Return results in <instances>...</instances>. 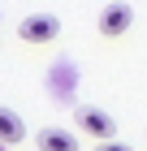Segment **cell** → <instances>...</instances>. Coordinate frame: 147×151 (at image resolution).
Masks as SVG:
<instances>
[{"label": "cell", "instance_id": "5", "mask_svg": "<svg viewBox=\"0 0 147 151\" xmlns=\"http://www.w3.org/2000/svg\"><path fill=\"white\" fill-rule=\"evenodd\" d=\"M39 151H78V138L61 125H48V129H39Z\"/></svg>", "mask_w": 147, "mask_h": 151}, {"label": "cell", "instance_id": "6", "mask_svg": "<svg viewBox=\"0 0 147 151\" xmlns=\"http://www.w3.org/2000/svg\"><path fill=\"white\" fill-rule=\"evenodd\" d=\"M95 151H130V147H125V142H117V138H113V142H100V147H95Z\"/></svg>", "mask_w": 147, "mask_h": 151}, {"label": "cell", "instance_id": "4", "mask_svg": "<svg viewBox=\"0 0 147 151\" xmlns=\"http://www.w3.org/2000/svg\"><path fill=\"white\" fill-rule=\"evenodd\" d=\"M26 138V121L13 108H0V147H17Z\"/></svg>", "mask_w": 147, "mask_h": 151}, {"label": "cell", "instance_id": "3", "mask_svg": "<svg viewBox=\"0 0 147 151\" xmlns=\"http://www.w3.org/2000/svg\"><path fill=\"white\" fill-rule=\"evenodd\" d=\"M130 22H134V9H130L125 0H113V4H104V9H100V35H104V39L125 35Z\"/></svg>", "mask_w": 147, "mask_h": 151}, {"label": "cell", "instance_id": "7", "mask_svg": "<svg viewBox=\"0 0 147 151\" xmlns=\"http://www.w3.org/2000/svg\"><path fill=\"white\" fill-rule=\"evenodd\" d=\"M0 151H9V147H0Z\"/></svg>", "mask_w": 147, "mask_h": 151}, {"label": "cell", "instance_id": "1", "mask_svg": "<svg viewBox=\"0 0 147 151\" xmlns=\"http://www.w3.org/2000/svg\"><path fill=\"white\" fill-rule=\"evenodd\" d=\"M74 116H78V129H82V134H91V138H100V142H113L117 125H113V116L104 112V108L78 104V108H74Z\"/></svg>", "mask_w": 147, "mask_h": 151}, {"label": "cell", "instance_id": "2", "mask_svg": "<svg viewBox=\"0 0 147 151\" xmlns=\"http://www.w3.org/2000/svg\"><path fill=\"white\" fill-rule=\"evenodd\" d=\"M17 35H22L26 43H48V39L61 35V17L56 13H26L22 26H17Z\"/></svg>", "mask_w": 147, "mask_h": 151}]
</instances>
